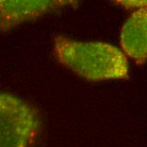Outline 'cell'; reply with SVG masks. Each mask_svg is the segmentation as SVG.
I'll list each match as a JSON object with an SVG mask.
<instances>
[{"instance_id": "obj_1", "label": "cell", "mask_w": 147, "mask_h": 147, "mask_svg": "<svg viewBox=\"0 0 147 147\" xmlns=\"http://www.w3.org/2000/svg\"><path fill=\"white\" fill-rule=\"evenodd\" d=\"M54 55L59 63L83 79L91 81L125 79L129 63L123 52L102 42H80L57 36Z\"/></svg>"}, {"instance_id": "obj_2", "label": "cell", "mask_w": 147, "mask_h": 147, "mask_svg": "<svg viewBox=\"0 0 147 147\" xmlns=\"http://www.w3.org/2000/svg\"><path fill=\"white\" fill-rule=\"evenodd\" d=\"M40 132L37 110L15 95L0 92V147H33Z\"/></svg>"}, {"instance_id": "obj_3", "label": "cell", "mask_w": 147, "mask_h": 147, "mask_svg": "<svg viewBox=\"0 0 147 147\" xmlns=\"http://www.w3.org/2000/svg\"><path fill=\"white\" fill-rule=\"evenodd\" d=\"M75 3L76 0H0V32Z\"/></svg>"}, {"instance_id": "obj_4", "label": "cell", "mask_w": 147, "mask_h": 147, "mask_svg": "<svg viewBox=\"0 0 147 147\" xmlns=\"http://www.w3.org/2000/svg\"><path fill=\"white\" fill-rule=\"evenodd\" d=\"M123 53L140 63L147 59V8L135 10L123 24L120 33Z\"/></svg>"}, {"instance_id": "obj_5", "label": "cell", "mask_w": 147, "mask_h": 147, "mask_svg": "<svg viewBox=\"0 0 147 147\" xmlns=\"http://www.w3.org/2000/svg\"><path fill=\"white\" fill-rule=\"evenodd\" d=\"M114 3L128 9L147 8V0H111Z\"/></svg>"}]
</instances>
